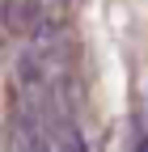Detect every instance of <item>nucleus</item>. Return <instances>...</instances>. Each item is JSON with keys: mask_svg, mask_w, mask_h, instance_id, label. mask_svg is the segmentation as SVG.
<instances>
[{"mask_svg": "<svg viewBox=\"0 0 148 152\" xmlns=\"http://www.w3.org/2000/svg\"><path fill=\"white\" fill-rule=\"evenodd\" d=\"M34 21H38V0H9V4H4V26L9 30L26 34Z\"/></svg>", "mask_w": 148, "mask_h": 152, "instance_id": "f257e3e1", "label": "nucleus"}]
</instances>
